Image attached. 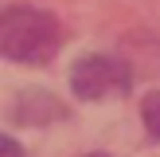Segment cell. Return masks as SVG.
Masks as SVG:
<instances>
[{
  "label": "cell",
  "instance_id": "cell-5",
  "mask_svg": "<svg viewBox=\"0 0 160 157\" xmlns=\"http://www.w3.org/2000/svg\"><path fill=\"white\" fill-rule=\"evenodd\" d=\"M86 157H109V153H86Z\"/></svg>",
  "mask_w": 160,
  "mask_h": 157
},
{
  "label": "cell",
  "instance_id": "cell-2",
  "mask_svg": "<svg viewBox=\"0 0 160 157\" xmlns=\"http://www.w3.org/2000/svg\"><path fill=\"white\" fill-rule=\"evenodd\" d=\"M133 75L125 67V59L113 55H86L70 67V90L82 102H102V98H121L129 94Z\"/></svg>",
  "mask_w": 160,
  "mask_h": 157
},
{
  "label": "cell",
  "instance_id": "cell-1",
  "mask_svg": "<svg viewBox=\"0 0 160 157\" xmlns=\"http://www.w3.org/2000/svg\"><path fill=\"white\" fill-rule=\"evenodd\" d=\"M62 28L43 8H0V59L43 67L59 55Z\"/></svg>",
  "mask_w": 160,
  "mask_h": 157
},
{
  "label": "cell",
  "instance_id": "cell-3",
  "mask_svg": "<svg viewBox=\"0 0 160 157\" xmlns=\"http://www.w3.org/2000/svg\"><path fill=\"white\" fill-rule=\"evenodd\" d=\"M141 122H145V133L152 141H160V90H148L145 102H141Z\"/></svg>",
  "mask_w": 160,
  "mask_h": 157
},
{
  "label": "cell",
  "instance_id": "cell-4",
  "mask_svg": "<svg viewBox=\"0 0 160 157\" xmlns=\"http://www.w3.org/2000/svg\"><path fill=\"white\" fill-rule=\"evenodd\" d=\"M0 157H23V145L8 133H0Z\"/></svg>",
  "mask_w": 160,
  "mask_h": 157
}]
</instances>
